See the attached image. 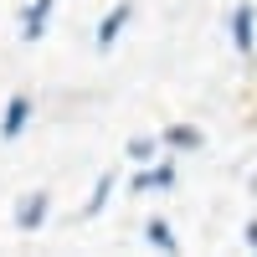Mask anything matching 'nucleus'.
I'll use <instances>...</instances> for the list:
<instances>
[{
  "instance_id": "20e7f679",
  "label": "nucleus",
  "mask_w": 257,
  "mask_h": 257,
  "mask_svg": "<svg viewBox=\"0 0 257 257\" xmlns=\"http://www.w3.org/2000/svg\"><path fill=\"white\" fill-rule=\"evenodd\" d=\"M123 21H128V6H118V11L103 21V26H98V47H113V36L123 31Z\"/></svg>"
},
{
  "instance_id": "39448f33",
  "label": "nucleus",
  "mask_w": 257,
  "mask_h": 257,
  "mask_svg": "<svg viewBox=\"0 0 257 257\" xmlns=\"http://www.w3.org/2000/svg\"><path fill=\"white\" fill-rule=\"evenodd\" d=\"M47 11H52V0H36V6H31V21H26V36H36V31H41V21H47Z\"/></svg>"
},
{
  "instance_id": "f03ea898",
  "label": "nucleus",
  "mask_w": 257,
  "mask_h": 257,
  "mask_svg": "<svg viewBox=\"0 0 257 257\" xmlns=\"http://www.w3.org/2000/svg\"><path fill=\"white\" fill-rule=\"evenodd\" d=\"M26 118H31V103H26V98H11V108H6V128H0V134L16 139L21 128H26Z\"/></svg>"
},
{
  "instance_id": "423d86ee",
  "label": "nucleus",
  "mask_w": 257,
  "mask_h": 257,
  "mask_svg": "<svg viewBox=\"0 0 257 257\" xmlns=\"http://www.w3.org/2000/svg\"><path fill=\"white\" fill-rule=\"evenodd\" d=\"M170 180H175V175H170V165H160L155 175H139V190H144V185H170Z\"/></svg>"
},
{
  "instance_id": "7ed1b4c3",
  "label": "nucleus",
  "mask_w": 257,
  "mask_h": 257,
  "mask_svg": "<svg viewBox=\"0 0 257 257\" xmlns=\"http://www.w3.org/2000/svg\"><path fill=\"white\" fill-rule=\"evenodd\" d=\"M41 216H47V196H31L26 206H21V211H16V221H21V226H26V231H31V226H41Z\"/></svg>"
},
{
  "instance_id": "0eeeda50",
  "label": "nucleus",
  "mask_w": 257,
  "mask_h": 257,
  "mask_svg": "<svg viewBox=\"0 0 257 257\" xmlns=\"http://www.w3.org/2000/svg\"><path fill=\"white\" fill-rule=\"evenodd\" d=\"M247 242H252V247H257V221H252V226H247Z\"/></svg>"
},
{
  "instance_id": "f257e3e1",
  "label": "nucleus",
  "mask_w": 257,
  "mask_h": 257,
  "mask_svg": "<svg viewBox=\"0 0 257 257\" xmlns=\"http://www.w3.org/2000/svg\"><path fill=\"white\" fill-rule=\"evenodd\" d=\"M252 26H257V11L237 6V16H231V41H237V52H252Z\"/></svg>"
}]
</instances>
